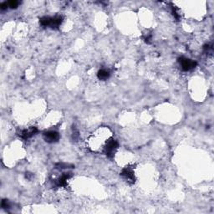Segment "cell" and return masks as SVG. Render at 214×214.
Wrapping results in <instances>:
<instances>
[{
  "instance_id": "1",
  "label": "cell",
  "mask_w": 214,
  "mask_h": 214,
  "mask_svg": "<svg viewBox=\"0 0 214 214\" xmlns=\"http://www.w3.org/2000/svg\"><path fill=\"white\" fill-rule=\"evenodd\" d=\"M180 64L184 70H190L191 69H192L196 66V62H194L191 59H186V58H182L180 59Z\"/></svg>"
},
{
  "instance_id": "2",
  "label": "cell",
  "mask_w": 214,
  "mask_h": 214,
  "mask_svg": "<svg viewBox=\"0 0 214 214\" xmlns=\"http://www.w3.org/2000/svg\"><path fill=\"white\" fill-rule=\"evenodd\" d=\"M59 134L56 131H48L45 134V139L48 142H55L59 140Z\"/></svg>"
},
{
  "instance_id": "3",
  "label": "cell",
  "mask_w": 214,
  "mask_h": 214,
  "mask_svg": "<svg viewBox=\"0 0 214 214\" xmlns=\"http://www.w3.org/2000/svg\"><path fill=\"white\" fill-rule=\"evenodd\" d=\"M122 176H124L125 179L127 180L128 182H135V177H134V172H133V170L130 168V167H126L122 171Z\"/></svg>"
},
{
  "instance_id": "4",
  "label": "cell",
  "mask_w": 214,
  "mask_h": 214,
  "mask_svg": "<svg viewBox=\"0 0 214 214\" xmlns=\"http://www.w3.org/2000/svg\"><path fill=\"white\" fill-rule=\"evenodd\" d=\"M110 76V72L107 69H101L98 73V77L100 79H106Z\"/></svg>"
},
{
  "instance_id": "5",
  "label": "cell",
  "mask_w": 214,
  "mask_h": 214,
  "mask_svg": "<svg viewBox=\"0 0 214 214\" xmlns=\"http://www.w3.org/2000/svg\"><path fill=\"white\" fill-rule=\"evenodd\" d=\"M35 131H36V130H35V128H34V129H29V130L24 131L22 132V136H23L24 138H28V137H30V136H32L33 135H35Z\"/></svg>"
},
{
  "instance_id": "6",
  "label": "cell",
  "mask_w": 214,
  "mask_h": 214,
  "mask_svg": "<svg viewBox=\"0 0 214 214\" xmlns=\"http://www.w3.org/2000/svg\"><path fill=\"white\" fill-rule=\"evenodd\" d=\"M8 7L12 8H17L18 5V1H10V2L8 3Z\"/></svg>"
}]
</instances>
